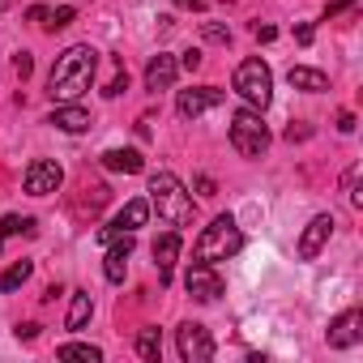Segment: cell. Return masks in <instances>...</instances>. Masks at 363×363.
<instances>
[{
  "instance_id": "obj_1",
  "label": "cell",
  "mask_w": 363,
  "mask_h": 363,
  "mask_svg": "<svg viewBox=\"0 0 363 363\" xmlns=\"http://www.w3.org/2000/svg\"><path fill=\"white\" fill-rule=\"evenodd\" d=\"M94 73H99V52H94L90 43H73V48H65V52L56 56L52 77H48V94H52L56 103H73L77 94L90 90Z\"/></svg>"
},
{
  "instance_id": "obj_2",
  "label": "cell",
  "mask_w": 363,
  "mask_h": 363,
  "mask_svg": "<svg viewBox=\"0 0 363 363\" xmlns=\"http://www.w3.org/2000/svg\"><path fill=\"white\" fill-rule=\"evenodd\" d=\"M150 210H158V218L167 227H189L193 214H197L193 197L184 193V184H179L171 171H154L150 175Z\"/></svg>"
},
{
  "instance_id": "obj_3",
  "label": "cell",
  "mask_w": 363,
  "mask_h": 363,
  "mask_svg": "<svg viewBox=\"0 0 363 363\" xmlns=\"http://www.w3.org/2000/svg\"><path fill=\"white\" fill-rule=\"evenodd\" d=\"M240 248H244V231H240V223H235L231 214H218V218L201 231V240L193 244V257L206 261V265H218V261H231Z\"/></svg>"
},
{
  "instance_id": "obj_4",
  "label": "cell",
  "mask_w": 363,
  "mask_h": 363,
  "mask_svg": "<svg viewBox=\"0 0 363 363\" xmlns=\"http://www.w3.org/2000/svg\"><path fill=\"white\" fill-rule=\"evenodd\" d=\"M235 94L252 107V111H265L269 99H274V73L261 56H248L240 69H235Z\"/></svg>"
},
{
  "instance_id": "obj_5",
  "label": "cell",
  "mask_w": 363,
  "mask_h": 363,
  "mask_svg": "<svg viewBox=\"0 0 363 363\" xmlns=\"http://www.w3.org/2000/svg\"><path fill=\"white\" fill-rule=\"evenodd\" d=\"M231 145H235L244 158H261V154L269 150V128H265L261 111L240 107V111L231 116Z\"/></svg>"
},
{
  "instance_id": "obj_6",
  "label": "cell",
  "mask_w": 363,
  "mask_h": 363,
  "mask_svg": "<svg viewBox=\"0 0 363 363\" xmlns=\"http://www.w3.org/2000/svg\"><path fill=\"white\" fill-rule=\"evenodd\" d=\"M175 346H179V359H184V363H210L214 359V337L197 320H184L175 329Z\"/></svg>"
},
{
  "instance_id": "obj_7",
  "label": "cell",
  "mask_w": 363,
  "mask_h": 363,
  "mask_svg": "<svg viewBox=\"0 0 363 363\" xmlns=\"http://www.w3.org/2000/svg\"><path fill=\"white\" fill-rule=\"evenodd\" d=\"M26 193L30 197H52L60 184H65V171H60V162H52V158H39V162H30L26 167Z\"/></svg>"
},
{
  "instance_id": "obj_8",
  "label": "cell",
  "mask_w": 363,
  "mask_h": 363,
  "mask_svg": "<svg viewBox=\"0 0 363 363\" xmlns=\"http://www.w3.org/2000/svg\"><path fill=\"white\" fill-rule=\"evenodd\" d=\"M145 218H150V201H145V197H137V201H128V206H124V210L103 227V231H99V240H103V244H111L116 235H133L137 227H145Z\"/></svg>"
},
{
  "instance_id": "obj_9",
  "label": "cell",
  "mask_w": 363,
  "mask_h": 363,
  "mask_svg": "<svg viewBox=\"0 0 363 363\" xmlns=\"http://www.w3.org/2000/svg\"><path fill=\"white\" fill-rule=\"evenodd\" d=\"M184 291H189L197 303H218V295H223V278L214 274V265L197 261V265L184 274Z\"/></svg>"
},
{
  "instance_id": "obj_10",
  "label": "cell",
  "mask_w": 363,
  "mask_h": 363,
  "mask_svg": "<svg viewBox=\"0 0 363 363\" xmlns=\"http://www.w3.org/2000/svg\"><path fill=\"white\" fill-rule=\"evenodd\" d=\"M363 337V312H342L337 320H329V329H325V342L333 346V350H350L354 342Z\"/></svg>"
},
{
  "instance_id": "obj_11",
  "label": "cell",
  "mask_w": 363,
  "mask_h": 363,
  "mask_svg": "<svg viewBox=\"0 0 363 363\" xmlns=\"http://www.w3.org/2000/svg\"><path fill=\"white\" fill-rule=\"evenodd\" d=\"M218 103H223V90H214V86H193V90H179L175 111L184 116V120H197L201 111H210V107H218Z\"/></svg>"
},
{
  "instance_id": "obj_12",
  "label": "cell",
  "mask_w": 363,
  "mask_h": 363,
  "mask_svg": "<svg viewBox=\"0 0 363 363\" xmlns=\"http://www.w3.org/2000/svg\"><path fill=\"white\" fill-rule=\"evenodd\" d=\"M329 235H333V218H329V214H316V218L303 227V235H299V257H303V261L320 257V248L329 244Z\"/></svg>"
},
{
  "instance_id": "obj_13",
  "label": "cell",
  "mask_w": 363,
  "mask_h": 363,
  "mask_svg": "<svg viewBox=\"0 0 363 363\" xmlns=\"http://www.w3.org/2000/svg\"><path fill=\"white\" fill-rule=\"evenodd\" d=\"M175 73H179L175 56L158 52V56L145 65V90H150V94H158V90H171V86H175Z\"/></svg>"
},
{
  "instance_id": "obj_14",
  "label": "cell",
  "mask_w": 363,
  "mask_h": 363,
  "mask_svg": "<svg viewBox=\"0 0 363 363\" xmlns=\"http://www.w3.org/2000/svg\"><path fill=\"white\" fill-rule=\"evenodd\" d=\"M175 261H179V231L171 227V231H162V235L154 240V265H158V278H162V282H171Z\"/></svg>"
},
{
  "instance_id": "obj_15",
  "label": "cell",
  "mask_w": 363,
  "mask_h": 363,
  "mask_svg": "<svg viewBox=\"0 0 363 363\" xmlns=\"http://www.w3.org/2000/svg\"><path fill=\"white\" fill-rule=\"evenodd\" d=\"M128 257H133V235H116V240L107 244V261H103V274H107V282H124Z\"/></svg>"
},
{
  "instance_id": "obj_16",
  "label": "cell",
  "mask_w": 363,
  "mask_h": 363,
  "mask_svg": "<svg viewBox=\"0 0 363 363\" xmlns=\"http://www.w3.org/2000/svg\"><path fill=\"white\" fill-rule=\"evenodd\" d=\"M48 124H56L60 133H86V128H90V111L77 107V103H60V107L48 116Z\"/></svg>"
},
{
  "instance_id": "obj_17",
  "label": "cell",
  "mask_w": 363,
  "mask_h": 363,
  "mask_svg": "<svg viewBox=\"0 0 363 363\" xmlns=\"http://www.w3.org/2000/svg\"><path fill=\"white\" fill-rule=\"evenodd\" d=\"M286 82H291L295 90H308V94H320V90H329V77H325L320 69H308V65H295V69L286 73Z\"/></svg>"
},
{
  "instance_id": "obj_18",
  "label": "cell",
  "mask_w": 363,
  "mask_h": 363,
  "mask_svg": "<svg viewBox=\"0 0 363 363\" xmlns=\"http://www.w3.org/2000/svg\"><path fill=\"white\" fill-rule=\"evenodd\" d=\"M103 167H107V171H124V175H137V171L145 167V158H141L137 150H107V154H103Z\"/></svg>"
},
{
  "instance_id": "obj_19",
  "label": "cell",
  "mask_w": 363,
  "mask_h": 363,
  "mask_svg": "<svg viewBox=\"0 0 363 363\" xmlns=\"http://www.w3.org/2000/svg\"><path fill=\"white\" fill-rule=\"evenodd\" d=\"M30 274H35V261H13L5 274H0V291H5V295L22 291V286L30 282Z\"/></svg>"
},
{
  "instance_id": "obj_20",
  "label": "cell",
  "mask_w": 363,
  "mask_h": 363,
  "mask_svg": "<svg viewBox=\"0 0 363 363\" xmlns=\"http://www.w3.org/2000/svg\"><path fill=\"white\" fill-rule=\"evenodd\" d=\"M90 312H94V299L86 295V291H73V303H69V320H65V329H86V320H90Z\"/></svg>"
},
{
  "instance_id": "obj_21",
  "label": "cell",
  "mask_w": 363,
  "mask_h": 363,
  "mask_svg": "<svg viewBox=\"0 0 363 363\" xmlns=\"http://www.w3.org/2000/svg\"><path fill=\"white\" fill-rule=\"evenodd\" d=\"M56 359H82V363H103V350L99 346H90V342H65L60 350H56Z\"/></svg>"
},
{
  "instance_id": "obj_22",
  "label": "cell",
  "mask_w": 363,
  "mask_h": 363,
  "mask_svg": "<svg viewBox=\"0 0 363 363\" xmlns=\"http://www.w3.org/2000/svg\"><path fill=\"white\" fill-rule=\"evenodd\" d=\"M13 235H35V218L5 214V218H0V248H5V240H13Z\"/></svg>"
},
{
  "instance_id": "obj_23",
  "label": "cell",
  "mask_w": 363,
  "mask_h": 363,
  "mask_svg": "<svg viewBox=\"0 0 363 363\" xmlns=\"http://www.w3.org/2000/svg\"><path fill=\"white\" fill-rule=\"evenodd\" d=\"M137 354H141L145 363H158V354H162V337H158V329H154V325L137 333Z\"/></svg>"
},
{
  "instance_id": "obj_24",
  "label": "cell",
  "mask_w": 363,
  "mask_h": 363,
  "mask_svg": "<svg viewBox=\"0 0 363 363\" xmlns=\"http://www.w3.org/2000/svg\"><path fill=\"white\" fill-rule=\"evenodd\" d=\"M73 22V5H60V9H48V18H43V30H65Z\"/></svg>"
},
{
  "instance_id": "obj_25",
  "label": "cell",
  "mask_w": 363,
  "mask_h": 363,
  "mask_svg": "<svg viewBox=\"0 0 363 363\" xmlns=\"http://www.w3.org/2000/svg\"><path fill=\"white\" fill-rule=\"evenodd\" d=\"M124 90H128V73H124V65H120V69H116V77L107 82V90H103V94H107V99H116V94H124Z\"/></svg>"
},
{
  "instance_id": "obj_26",
  "label": "cell",
  "mask_w": 363,
  "mask_h": 363,
  "mask_svg": "<svg viewBox=\"0 0 363 363\" xmlns=\"http://www.w3.org/2000/svg\"><path fill=\"white\" fill-rule=\"evenodd\" d=\"M13 69H18V77L26 82V77L35 73V56H30V52H18V56H13Z\"/></svg>"
},
{
  "instance_id": "obj_27",
  "label": "cell",
  "mask_w": 363,
  "mask_h": 363,
  "mask_svg": "<svg viewBox=\"0 0 363 363\" xmlns=\"http://www.w3.org/2000/svg\"><path fill=\"white\" fill-rule=\"evenodd\" d=\"M350 9H354V0H329V5H325V22H333V18H342Z\"/></svg>"
},
{
  "instance_id": "obj_28",
  "label": "cell",
  "mask_w": 363,
  "mask_h": 363,
  "mask_svg": "<svg viewBox=\"0 0 363 363\" xmlns=\"http://www.w3.org/2000/svg\"><path fill=\"white\" fill-rule=\"evenodd\" d=\"M206 39H210V43H231V30L218 26V22H206Z\"/></svg>"
},
{
  "instance_id": "obj_29",
  "label": "cell",
  "mask_w": 363,
  "mask_h": 363,
  "mask_svg": "<svg viewBox=\"0 0 363 363\" xmlns=\"http://www.w3.org/2000/svg\"><path fill=\"white\" fill-rule=\"evenodd\" d=\"M179 69L197 73V69H201V52H197V48H189V52H184V60H179Z\"/></svg>"
},
{
  "instance_id": "obj_30",
  "label": "cell",
  "mask_w": 363,
  "mask_h": 363,
  "mask_svg": "<svg viewBox=\"0 0 363 363\" xmlns=\"http://www.w3.org/2000/svg\"><path fill=\"white\" fill-rule=\"evenodd\" d=\"M295 39H299L303 48H308V43L316 39V30H312V22H299V26H295Z\"/></svg>"
},
{
  "instance_id": "obj_31",
  "label": "cell",
  "mask_w": 363,
  "mask_h": 363,
  "mask_svg": "<svg viewBox=\"0 0 363 363\" xmlns=\"http://www.w3.org/2000/svg\"><path fill=\"white\" fill-rule=\"evenodd\" d=\"M13 333H18V342H35L39 337V325H18Z\"/></svg>"
},
{
  "instance_id": "obj_32",
  "label": "cell",
  "mask_w": 363,
  "mask_h": 363,
  "mask_svg": "<svg viewBox=\"0 0 363 363\" xmlns=\"http://www.w3.org/2000/svg\"><path fill=\"white\" fill-rule=\"evenodd\" d=\"M252 35H257L261 43H274V35H278V30H274V26H252Z\"/></svg>"
},
{
  "instance_id": "obj_33",
  "label": "cell",
  "mask_w": 363,
  "mask_h": 363,
  "mask_svg": "<svg viewBox=\"0 0 363 363\" xmlns=\"http://www.w3.org/2000/svg\"><path fill=\"white\" fill-rule=\"evenodd\" d=\"M197 193H201V197H214V179H210V175L197 179Z\"/></svg>"
},
{
  "instance_id": "obj_34",
  "label": "cell",
  "mask_w": 363,
  "mask_h": 363,
  "mask_svg": "<svg viewBox=\"0 0 363 363\" xmlns=\"http://www.w3.org/2000/svg\"><path fill=\"white\" fill-rule=\"evenodd\" d=\"M337 128H342V133H354V116H350V111H342V116H337Z\"/></svg>"
},
{
  "instance_id": "obj_35",
  "label": "cell",
  "mask_w": 363,
  "mask_h": 363,
  "mask_svg": "<svg viewBox=\"0 0 363 363\" xmlns=\"http://www.w3.org/2000/svg\"><path fill=\"white\" fill-rule=\"evenodd\" d=\"M26 18H30V22H39V26H43V18H48V9H43V5H35V9H30V13H26Z\"/></svg>"
},
{
  "instance_id": "obj_36",
  "label": "cell",
  "mask_w": 363,
  "mask_h": 363,
  "mask_svg": "<svg viewBox=\"0 0 363 363\" xmlns=\"http://www.w3.org/2000/svg\"><path fill=\"white\" fill-rule=\"evenodd\" d=\"M179 9H201V0H175Z\"/></svg>"
},
{
  "instance_id": "obj_37",
  "label": "cell",
  "mask_w": 363,
  "mask_h": 363,
  "mask_svg": "<svg viewBox=\"0 0 363 363\" xmlns=\"http://www.w3.org/2000/svg\"><path fill=\"white\" fill-rule=\"evenodd\" d=\"M5 9H9V0H0V13H5Z\"/></svg>"
}]
</instances>
